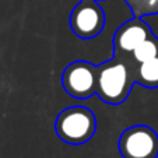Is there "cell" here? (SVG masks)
Here are the masks:
<instances>
[{"instance_id": "obj_4", "label": "cell", "mask_w": 158, "mask_h": 158, "mask_svg": "<svg viewBox=\"0 0 158 158\" xmlns=\"http://www.w3.org/2000/svg\"><path fill=\"white\" fill-rule=\"evenodd\" d=\"M62 85L70 97L87 99L97 94V66L87 60H74L62 73Z\"/></svg>"}, {"instance_id": "obj_2", "label": "cell", "mask_w": 158, "mask_h": 158, "mask_svg": "<svg viewBox=\"0 0 158 158\" xmlns=\"http://www.w3.org/2000/svg\"><path fill=\"white\" fill-rule=\"evenodd\" d=\"M55 131L62 141L80 146L94 137L97 131V118L89 108L69 106L57 115Z\"/></svg>"}, {"instance_id": "obj_3", "label": "cell", "mask_w": 158, "mask_h": 158, "mask_svg": "<svg viewBox=\"0 0 158 158\" xmlns=\"http://www.w3.org/2000/svg\"><path fill=\"white\" fill-rule=\"evenodd\" d=\"M118 148L123 158H158V134L150 126H131L120 134Z\"/></svg>"}, {"instance_id": "obj_7", "label": "cell", "mask_w": 158, "mask_h": 158, "mask_svg": "<svg viewBox=\"0 0 158 158\" xmlns=\"http://www.w3.org/2000/svg\"><path fill=\"white\" fill-rule=\"evenodd\" d=\"M131 69L137 84L146 88H158V56L131 66Z\"/></svg>"}, {"instance_id": "obj_9", "label": "cell", "mask_w": 158, "mask_h": 158, "mask_svg": "<svg viewBox=\"0 0 158 158\" xmlns=\"http://www.w3.org/2000/svg\"><path fill=\"white\" fill-rule=\"evenodd\" d=\"M130 7L133 17H146L158 14V0H125Z\"/></svg>"}, {"instance_id": "obj_6", "label": "cell", "mask_w": 158, "mask_h": 158, "mask_svg": "<svg viewBox=\"0 0 158 158\" xmlns=\"http://www.w3.org/2000/svg\"><path fill=\"white\" fill-rule=\"evenodd\" d=\"M154 35L152 30L140 17H133L123 23L114 34V55L127 57L141 42Z\"/></svg>"}, {"instance_id": "obj_5", "label": "cell", "mask_w": 158, "mask_h": 158, "mask_svg": "<svg viewBox=\"0 0 158 158\" xmlns=\"http://www.w3.org/2000/svg\"><path fill=\"white\" fill-rule=\"evenodd\" d=\"M70 28L81 39H93L105 28V11L97 0H80L70 13Z\"/></svg>"}, {"instance_id": "obj_1", "label": "cell", "mask_w": 158, "mask_h": 158, "mask_svg": "<svg viewBox=\"0 0 158 158\" xmlns=\"http://www.w3.org/2000/svg\"><path fill=\"white\" fill-rule=\"evenodd\" d=\"M136 84L130 63L114 55V57L97 66V95L108 105H120L129 98Z\"/></svg>"}, {"instance_id": "obj_8", "label": "cell", "mask_w": 158, "mask_h": 158, "mask_svg": "<svg viewBox=\"0 0 158 158\" xmlns=\"http://www.w3.org/2000/svg\"><path fill=\"white\" fill-rule=\"evenodd\" d=\"M158 56V38L157 35H151L144 42H141L137 48L131 52L130 56L125 57L131 66L143 63L146 60H150L152 57Z\"/></svg>"}]
</instances>
